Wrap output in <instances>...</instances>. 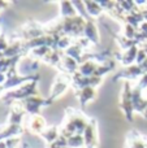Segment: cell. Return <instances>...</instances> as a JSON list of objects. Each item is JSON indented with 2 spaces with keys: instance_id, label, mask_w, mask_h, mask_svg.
Wrapping results in <instances>:
<instances>
[{
  "instance_id": "cell-11",
  "label": "cell",
  "mask_w": 147,
  "mask_h": 148,
  "mask_svg": "<svg viewBox=\"0 0 147 148\" xmlns=\"http://www.w3.org/2000/svg\"><path fill=\"white\" fill-rule=\"evenodd\" d=\"M143 116H145V117L147 118V109H146V112H145V113H143Z\"/></svg>"
},
{
  "instance_id": "cell-10",
  "label": "cell",
  "mask_w": 147,
  "mask_h": 148,
  "mask_svg": "<svg viewBox=\"0 0 147 148\" xmlns=\"http://www.w3.org/2000/svg\"><path fill=\"white\" fill-rule=\"evenodd\" d=\"M60 9H61V16L63 18H72L76 17V8L73 7V3L70 1H61L60 3Z\"/></svg>"
},
{
  "instance_id": "cell-5",
  "label": "cell",
  "mask_w": 147,
  "mask_h": 148,
  "mask_svg": "<svg viewBox=\"0 0 147 148\" xmlns=\"http://www.w3.org/2000/svg\"><path fill=\"white\" fill-rule=\"evenodd\" d=\"M77 96L80 99L81 105H86L87 103H90L91 100H94V97L96 96V88L95 87H91V86H86L82 87V88L77 90Z\"/></svg>"
},
{
  "instance_id": "cell-7",
  "label": "cell",
  "mask_w": 147,
  "mask_h": 148,
  "mask_svg": "<svg viewBox=\"0 0 147 148\" xmlns=\"http://www.w3.org/2000/svg\"><path fill=\"white\" fill-rule=\"evenodd\" d=\"M60 135H61V131H60L56 126H54V127H47L46 130L41 134V138H43L44 140H46L47 146H48V144L54 143L55 140H57V139L60 138Z\"/></svg>"
},
{
  "instance_id": "cell-9",
  "label": "cell",
  "mask_w": 147,
  "mask_h": 148,
  "mask_svg": "<svg viewBox=\"0 0 147 148\" xmlns=\"http://www.w3.org/2000/svg\"><path fill=\"white\" fill-rule=\"evenodd\" d=\"M85 7H86V10H87V14L90 16L91 18L99 17V16H102L104 12L100 3H96V1H85Z\"/></svg>"
},
{
  "instance_id": "cell-8",
  "label": "cell",
  "mask_w": 147,
  "mask_h": 148,
  "mask_svg": "<svg viewBox=\"0 0 147 148\" xmlns=\"http://www.w3.org/2000/svg\"><path fill=\"white\" fill-rule=\"evenodd\" d=\"M138 47L137 46H133L132 48L126 49L125 51V53L122 55L121 57V62L124 65H126V66H132L133 64H134V61L137 60V55H138Z\"/></svg>"
},
{
  "instance_id": "cell-2",
  "label": "cell",
  "mask_w": 147,
  "mask_h": 148,
  "mask_svg": "<svg viewBox=\"0 0 147 148\" xmlns=\"http://www.w3.org/2000/svg\"><path fill=\"white\" fill-rule=\"evenodd\" d=\"M48 104H51L48 101V99H43V97H39V96H30L27 99H25V101L22 103V107L26 113H29L31 116H36L42 107Z\"/></svg>"
},
{
  "instance_id": "cell-3",
  "label": "cell",
  "mask_w": 147,
  "mask_h": 148,
  "mask_svg": "<svg viewBox=\"0 0 147 148\" xmlns=\"http://www.w3.org/2000/svg\"><path fill=\"white\" fill-rule=\"evenodd\" d=\"M85 148H96L98 147V131H96V120L91 118L89 121V125L86 126L85 131L82 134Z\"/></svg>"
},
{
  "instance_id": "cell-4",
  "label": "cell",
  "mask_w": 147,
  "mask_h": 148,
  "mask_svg": "<svg viewBox=\"0 0 147 148\" xmlns=\"http://www.w3.org/2000/svg\"><path fill=\"white\" fill-rule=\"evenodd\" d=\"M83 35H85L86 40L90 42V43H94V44L99 43V31H98V27H96V23L94 21V18H90V20L86 21Z\"/></svg>"
},
{
  "instance_id": "cell-1",
  "label": "cell",
  "mask_w": 147,
  "mask_h": 148,
  "mask_svg": "<svg viewBox=\"0 0 147 148\" xmlns=\"http://www.w3.org/2000/svg\"><path fill=\"white\" fill-rule=\"evenodd\" d=\"M121 109L125 113V117L132 122L133 120V113H134V108H133V90L130 88V82L126 81L124 84V88L121 92Z\"/></svg>"
},
{
  "instance_id": "cell-6",
  "label": "cell",
  "mask_w": 147,
  "mask_h": 148,
  "mask_svg": "<svg viewBox=\"0 0 147 148\" xmlns=\"http://www.w3.org/2000/svg\"><path fill=\"white\" fill-rule=\"evenodd\" d=\"M33 121H30V130L35 134H39L41 135L44 130L47 129V125H46V121H44L43 117H41L39 114L36 116H31Z\"/></svg>"
},
{
  "instance_id": "cell-12",
  "label": "cell",
  "mask_w": 147,
  "mask_h": 148,
  "mask_svg": "<svg viewBox=\"0 0 147 148\" xmlns=\"http://www.w3.org/2000/svg\"><path fill=\"white\" fill-rule=\"evenodd\" d=\"M146 4H147V3H146Z\"/></svg>"
}]
</instances>
